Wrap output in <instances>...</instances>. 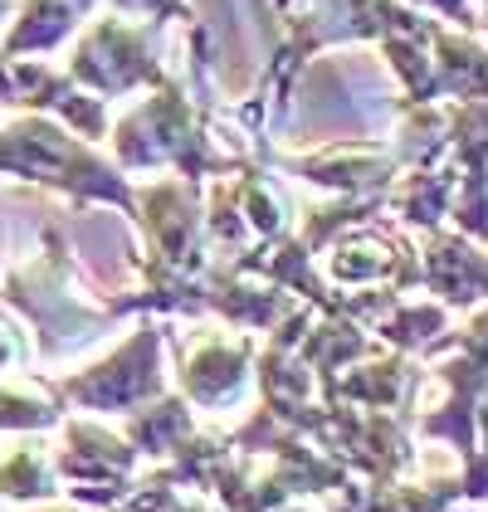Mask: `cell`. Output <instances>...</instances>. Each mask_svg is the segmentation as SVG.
Segmentation results:
<instances>
[{
	"label": "cell",
	"instance_id": "14",
	"mask_svg": "<svg viewBox=\"0 0 488 512\" xmlns=\"http://www.w3.org/2000/svg\"><path fill=\"white\" fill-rule=\"evenodd\" d=\"M64 493V478L54 464V449L25 434V444L0 454V508H30V503H54Z\"/></svg>",
	"mask_w": 488,
	"mask_h": 512
},
{
	"label": "cell",
	"instance_id": "8",
	"mask_svg": "<svg viewBox=\"0 0 488 512\" xmlns=\"http://www.w3.org/2000/svg\"><path fill=\"white\" fill-rule=\"evenodd\" d=\"M54 464L64 478V493L83 508H122L127 493L142 483V454L122 430H108L98 420H64Z\"/></svg>",
	"mask_w": 488,
	"mask_h": 512
},
{
	"label": "cell",
	"instance_id": "19",
	"mask_svg": "<svg viewBox=\"0 0 488 512\" xmlns=\"http://www.w3.org/2000/svg\"><path fill=\"white\" fill-rule=\"evenodd\" d=\"M25 512H83V508H49V503H30Z\"/></svg>",
	"mask_w": 488,
	"mask_h": 512
},
{
	"label": "cell",
	"instance_id": "17",
	"mask_svg": "<svg viewBox=\"0 0 488 512\" xmlns=\"http://www.w3.org/2000/svg\"><path fill=\"white\" fill-rule=\"evenodd\" d=\"M30 356H35V347H30V337L10 322V317L0 313V376H15L20 366H30Z\"/></svg>",
	"mask_w": 488,
	"mask_h": 512
},
{
	"label": "cell",
	"instance_id": "3",
	"mask_svg": "<svg viewBox=\"0 0 488 512\" xmlns=\"http://www.w3.org/2000/svg\"><path fill=\"white\" fill-rule=\"evenodd\" d=\"M0 298L35 327L40 356H69L74 347L103 337L118 322L113 303H98L93 293H83L79 264L54 225L44 230V249L35 259H25L5 274Z\"/></svg>",
	"mask_w": 488,
	"mask_h": 512
},
{
	"label": "cell",
	"instance_id": "10",
	"mask_svg": "<svg viewBox=\"0 0 488 512\" xmlns=\"http://www.w3.org/2000/svg\"><path fill=\"white\" fill-rule=\"evenodd\" d=\"M425 386H430V371L420 366V356L381 347V352L352 361L342 376H332L323 386V400L327 405H362V410H415Z\"/></svg>",
	"mask_w": 488,
	"mask_h": 512
},
{
	"label": "cell",
	"instance_id": "2",
	"mask_svg": "<svg viewBox=\"0 0 488 512\" xmlns=\"http://www.w3.org/2000/svg\"><path fill=\"white\" fill-rule=\"evenodd\" d=\"M0 176L59 191L74 205H113L127 220L137 215V186L127 171L49 113H15L0 127Z\"/></svg>",
	"mask_w": 488,
	"mask_h": 512
},
{
	"label": "cell",
	"instance_id": "1",
	"mask_svg": "<svg viewBox=\"0 0 488 512\" xmlns=\"http://www.w3.org/2000/svg\"><path fill=\"white\" fill-rule=\"evenodd\" d=\"M215 113L205 98H196L186 83L166 79L162 88H152L137 108H127L113 132L108 147L127 176L142 171H176V176H240L254 157H235V152H215Z\"/></svg>",
	"mask_w": 488,
	"mask_h": 512
},
{
	"label": "cell",
	"instance_id": "16",
	"mask_svg": "<svg viewBox=\"0 0 488 512\" xmlns=\"http://www.w3.org/2000/svg\"><path fill=\"white\" fill-rule=\"evenodd\" d=\"M108 10H118L127 20H147V25H166V20H186V0H108Z\"/></svg>",
	"mask_w": 488,
	"mask_h": 512
},
{
	"label": "cell",
	"instance_id": "18",
	"mask_svg": "<svg viewBox=\"0 0 488 512\" xmlns=\"http://www.w3.org/2000/svg\"><path fill=\"white\" fill-rule=\"evenodd\" d=\"M15 10H20V5H15V0H0V35H5V30H10V20H15Z\"/></svg>",
	"mask_w": 488,
	"mask_h": 512
},
{
	"label": "cell",
	"instance_id": "13",
	"mask_svg": "<svg viewBox=\"0 0 488 512\" xmlns=\"http://www.w3.org/2000/svg\"><path fill=\"white\" fill-rule=\"evenodd\" d=\"M196 430H201V425H196V405L181 391L157 395L152 405H142V410L127 415V425H122V434L137 444V454L152 459V464H166Z\"/></svg>",
	"mask_w": 488,
	"mask_h": 512
},
{
	"label": "cell",
	"instance_id": "7",
	"mask_svg": "<svg viewBox=\"0 0 488 512\" xmlns=\"http://www.w3.org/2000/svg\"><path fill=\"white\" fill-rule=\"evenodd\" d=\"M318 274L337 293H371V288L410 293L420 288V249L386 215H366L327 239V249L318 254Z\"/></svg>",
	"mask_w": 488,
	"mask_h": 512
},
{
	"label": "cell",
	"instance_id": "15",
	"mask_svg": "<svg viewBox=\"0 0 488 512\" xmlns=\"http://www.w3.org/2000/svg\"><path fill=\"white\" fill-rule=\"evenodd\" d=\"M449 313H454V308H445L440 298H425V303H406V298H401L371 332H376V342L391 347V352H410V356H420V361H430L449 332Z\"/></svg>",
	"mask_w": 488,
	"mask_h": 512
},
{
	"label": "cell",
	"instance_id": "5",
	"mask_svg": "<svg viewBox=\"0 0 488 512\" xmlns=\"http://www.w3.org/2000/svg\"><path fill=\"white\" fill-rule=\"evenodd\" d=\"M162 25L147 20H127L118 10L98 15L83 25L79 44L69 54V79L83 83L88 93H98L103 103L127 98L137 88H162L171 74L162 69Z\"/></svg>",
	"mask_w": 488,
	"mask_h": 512
},
{
	"label": "cell",
	"instance_id": "12",
	"mask_svg": "<svg viewBox=\"0 0 488 512\" xmlns=\"http://www.w3.org/2000/svg\"><path fill=\"white\" fill-rule=\"evenodd\" d=\"M98 5H108V0H20L10 30L0 35V54H5V59L49 54V49H59L69 35H79Z\"/></svg>",
	"mask_w": 488,
	"mask_h": 512
},
{
	"label": "cell",
	"instance_id": "6",
	"mask_svg": "<svg viewBox=\"0 0 488 512\" xmlns=\"http://www.w3.org/2000/svg\"><path fill=\"white\" fill-rule=\"evenodd\" d=\"M259 332L215 327L191 332L176 347V391L205 415L240 410L249 395H259Z\"/></svg>",
	"mask_w": 488,
	"mask_h": 512
},
{
	"label": "cell",
	"instance_id": "4",
	"mask_svg": "<svg viewBox=\"0 0 488 512\" xmlns=\"http://www.w3.org/2000/svg\"><path fill=\"white\" fill-rule=\"evenodd\" d=\"M171 342V327L157 322V313H147L137 322V332L118 342L113 352L93 366H83L74 376H59V400L69 410L83 415H137L142 405H152L157 395H166L162 376V352Z\"/></svg>",
	"mask_w": 488,
	"mask_h": 512
},
{
	"label": "cell",
	"instance_id": "11",
	"mask_svg": "<svg viewBox=\"0 0 488 512\" xmlns=\"http://www.w3.org/2000/svg\"><path fill=\"white\" fill-rule=\"evenodd\" d=\"M469 503V483L464 473L454 478H381V483H366L357 478L347 493H337V508L327 512H449Z\"/></svg>",
	"mask_w": 488,
	"mask_h": 512
},
{
	"label": "cell",
	"instance_id": "9",
	"mask_svg": "<svg viewBox=\"0 0 488 512\" xmlns=\"http://www.w3.org/2000/svg\"><path fill=\"white\" fill-rule=\"evenodd\" d=\"M415 415L420 410H362V405H327L318 444L327 454H337L347 469L381 483V478H401L415 469L420 449H415Z\"/></svg>",
	"mask_w": 488,
	"mask_h": 512
},
{
	"label": "cell",
	"instance_id": "20",
	"mask_svg": "<svg viewBox=\"0 0 488 512\" xmlns=\"http://www.w3.org/2000/svg\"><path fill=\"white\" fill-rule=\"evenodd\" d=\"M449 512H488V503H459V508H449Z\"/></svg>",
	"mask_w": 488,
	"mask_h": 512
}]
</instances>
